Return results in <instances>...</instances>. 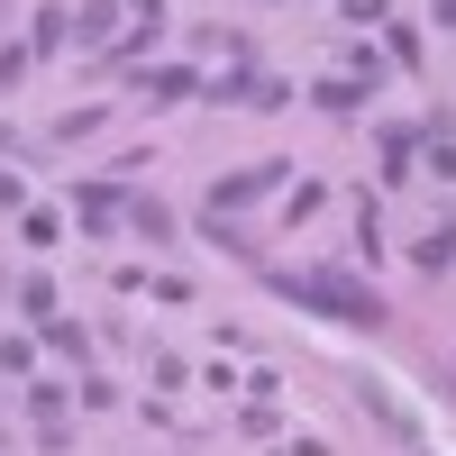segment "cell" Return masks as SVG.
I'll list each match as a JSON object with an SVG mask.
<instances>
[{
	"mask_svg": "<svg viewBox=\"0 0 456 456\" xmlns=\"http://www.w3.org/2000/svg\"><path fill=\"white\" fill-rule=\"evenodd\" d=\"M438 10H447V19H456V0H438Z\"/></svg>",
	"mask_w": 456,
	"mask_h": 456,
	"instance_id": "cell-1",
	"label": "cell"
}]
</instances>
